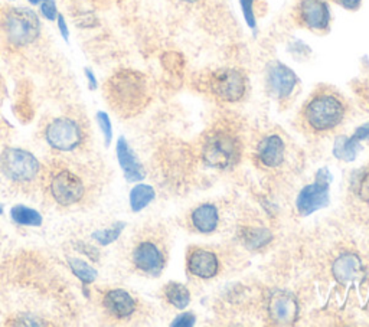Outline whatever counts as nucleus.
Instances as JSON below:
<instances>
[{
	"instance_id": "nucleus-1",
	"label": "nucleus",
	"mask_w": 369,
	"mask_h": 327,
	"mask_svg": "<svg viewBox=\"0 0 369 327\" xmlns=\"http://www.w3.org/2000/svg\"><path fill=\"white\" fill-rule=\"evenodd\" d=\"M101 169L92 159L58 153L41 169L39 186L52 205L62 209L89 205L99 196Z\"/></svg>"
},
{
	"instance_id": "nucleus-2",
	"label": "nucleus",
	"mask_w": 369,
	"mask_h": 327,
	"mask_svg": "<svg viewBox=\"0 0 369 327\" xmlns=\"http://www.w3.org/2000/svg\"><path fill=\"white\" fill-rule=\"evenodd\" d=\"M104 97L111 110L124 119L140 114L152 100L149 78L136 70L113 73L104 84Z\"/></svg>"
},
{
	"instance_id": "nucleus-3",
	"label": "nucleus",
	"mask_w": 369,
	"mask_h": 327,
	"mask_svg": "<svg viewBox=\"0 0 369 327\" xmlns=\"http://www.w3.org/2000/svg\"><path fill=\"white\" fill-rule=\"evenodd\" d=\"M41 36V22L36 13L28 8L0 6V48L8 52H19Z\"/></svg>"
},
{
	"instance_id": "nucleus-4",
	"label": "nucleus",
	"mask_w": 369,
	"mask_h": 327,
	"mask_svg": "<svg viewBox=\"0 0 369 327\" xmlns=\"http://www.w3.org/2000/svg\"><path fill=\"white\" fill-rule=\"evenodd\" d=\"M91 137L88 121L82 114L69 113L46 121L43 140L58 153H77Z\"/></svg>"
},
{
	"instance_id": "nucleus-5",
	"label": "nucleus",
	"mask_w": 369,
	"mask_h": 327,
	"mask_svg": "<svg viewBox=\"0 0 369 327\" xmlns=\"http://www.w3.org/2000/svg\"><path fill=\"white\" fill-rule=\"evenodd\" d=\"M42 165L31 151L19 147H8L0 155V173L15 188L28 190L39 185Z\"/></svg>"
},
{
	"instance_id": "nucleus-6",
	"label": "nucleus",
	"mask_w": 369,
	"mask_h": 327,
	"mask_svg": "<svg viewBox=\"0 0 369 327\" xmlns=\"http://www.w3.org/2000/svg\"><path fill=\"white\" fill-rule=\"evenodd\" d=\"M241 156V146L237 136L225 130H217L206 137L202 147L203 162L214 169L226 170L233 167Z\"/></svg>"
},
{
	"instance_id": "nucleus-7",
	"label": "nucleus",
	"mask_w": 369,
	"mask_h": 327,
	"mask_svg": "<svg viewBox=\"0 0 369 327\" xmlns=\"http://www.w3.org/2000/svg\"><path fill=\"white\" fill-rule=\"evenodd\" d=\"M345 116V105L332 93L316 94L305 107V120L316 132H328L340 124Z\"/></svg>"
},
{
	"instance_id": "nucleus-8",
	"label": "nucleus",
	"mask_w": 369,
	"mask_h": 327,
	"mask_svg": "<svg viewBox=\"0 0 369 327\" xmlns=\"http://www.w3.org/2000/svg\"><path fill=\"white\" fill-rule=\"evenodd\" d=\"M129 259L134 270L150 277H159L166 266L164 248L160 247L159 241L149 235L134 239L129 251Z\"/></svg>"
},
{
	"instance_id": "nucleus-9",
	"label": "nucleus",
	"mask_w": 369,
	"mask_h": 327,
	"mask_svg": "<svg viewBox=\"0 0 369 327\" xmlns=\"http://www.w3.org/2000/svg\"><path fill=\"white\" fill-rule=\"evenodd\" d=\"M206 90L224 102H237L247 93V78L236 68H221L205 79Z\"/></svg>"
},
{
	"instance_id": "nucleus-10",
	"label": "nucleus",
	"mask_w": 369,
	"mask_h": 327,
	"mask_svg": "<svg viewBox=\"0 0 369 327\" xmlns=\"http://www.w3.org/2000/svg\"><path fill=\"white\" fill-rule=\"evenodd\" d=\"M332 173L328 169H320L316 173V181L308 185L298 193L296 208L302 216H309L313 212L326 208L331 202L329 188L332 182Z\"/></svg>"
},
{
	"instance_id": "nucleus-11",
	"label": "nucleus",
	"mask_w": 369,
	"mask_h": 327,
	"mask_svg": "<svg viewBox=\"0 0 369 327\" xmlns=\"http://www.w3.org/2000/svg\"><path fill=\"white\" fill-rule=\"evenodd\" d=\"M100 307L108 319L126 321L130 320L137 312V301L129 291L123 289H110L101 293Z\"/></svg>"
},
{
	"instance_id": "nucleus-12",
	"label": "nucleus",
	"mask_w": 369,
	"mask_h": 327,
	"mask_svg": "<svg viewBox=\"0 0 369 327\" xmlns=\"http://www.w3.org/2000/svg\"><path fill=\"white\" fill-rule=\"evenodd\" d=\"M296 19L310 31L325 32L331 25V9L326 0H298Z\"/></svg>"
},
{
	"instance_id": "nucleus-13",
	"label": "nucleus",
	"mask_w": 369,
	"mask_h": 327,
	"mask_svg": "<svg viewBox=\"0 0 369 327\" xmlns=\"http://www.w3.org/2000/svg\"><path fill=\"white\" fill-rule=\"evenodd\" d=\"M267 84L271 94L279 100L291 96L297 85V75L282 62H273L267 71Z\"/></svg>"
},
{
	"instance_id": "nucleus-14",
	"label": "nucleus",
	"mask_w": 369,
	"mask_h": 327,
	"mask_svg": "<svg viewBox=\"0 0 369 327\" xmlns=\"http://www.w3.org/2000/svg\"><path fill=\"white\" fill-rule=\"evenodd\" d=\"M298 306L296 298L289 294L279 291L273 294L270 300V316L277 324H291L296 321Z\"/></svg>"
},
{
	"instance_id": "nucleus-15",
	"label": "nucleus",
	"mask_w": 369,
	"mask_h": 327,
	"mask_svg": "<svg viewBox=\"0 0 369 327\" xmlns=\"http://www.w3.org/2000/svg\"><path fill=\"white\" fill-rule=\"evenodd\" d=\"M115 151H117V159L119 163L123 169L124 178L127 182H140L145 179L146 172L142 166V163L138 162L137 156L134 155V151L129 146L127 140L124 137H120L115 146Z\"/></svg>"
},
{
	"instance_id": "nucleus-16",
	"label": "nucleus",
	"mask_w": 369,
	"mask_h": 327,
	"mask_svg": "<svg viewBox=\"0 0 369 327\" xmlns=\"http://www.w3.org/2000/svg\"><path fill=\"white\" fill-rule=\"evenodd\" d=\"M218 258L214 252L206 250H196L191 254L188 270L192 275L199 278H212L218 273Z\"/></svg>"
},
{
	"instance_id": "nucleus-17",
	"label": "nucleus",
	"mask_w": 369,
	"mask_h": 327,
	"mask_svg": "<svg viewBox=\"0 0 369 327\" xmlns=\"http://www.w3.org/2000/svg\"><path fill=\"white\" fill-rule=\"evenodd\" d=\"M284 142L280 136H267L259 146V159L266 167H279L284 160Z\"/></svg>"
},
{
	"instance_id": "nucleus-18",
	"label": "nucleus",
	"mask_w": 369,
	"mask_h": 327,
	"mask_svg": "<svg viewBox=\"0 0 369 327\" xmlns=\"http://www.w3.org/2000/svg\"><path fill=\"white\" fill-rule=\"evenodd\" d=\"M332 273L339 282H351L362 274V261L356 254H342L335 259Z\"/></svg>"
},
{
	"instance_id": "nucleus-19",
	"label": "nucleus",
	"mask_w": 369,
	"mask_h": 327,
	"mask_svg": "<svg viewBox=\"0 0 369 327\" xmlns=\"http://www.w3.org/2000/svg\"><path fill=\"white\" fill-rule=\"evenodd\" d=\"M191 220L196 231L202 234H210L215 231V228L218 227V221H219L218 209L212 204L201 205L192 212Z\"/></svg>"
},
{
	"instance_id": "nucleus-20",
	"label": "nucleus",
	"mask_w": 369,
	"mask_h": 327,
	"mask_svg": "<svg viewBox=\"0 0 369 327\" xmlns=\"http://www.w3.org/2000/svg\"><path fill=\"white\" fill-rule=\"evenodd\" d=\"M361 149V140H358L355 136H340L333 144V156L343 162H354L358 158Z\"/></svg>"
},
{
	"instance_id": "nucleus-21",
	"label": "nucleus",
	"mask_w": 369,
	"mask_h": 327,
	"mask_svg": "<svg viewBox=\"0 0 369 327\" xmlns=\"http://www.w3.org/2000/svg\"><path fill=\"white\" fill-rule=\"evenodd\" d=\"M12 221L20 227H41L42 215L25 205H16L10 209Z\"/></svg>"
},
{
	"instance_id": "nucleus-22",
	"label": "nucleus",
	"mask_w": 369,
	"mask_h": 327,
	"mask_svg": "<svg viewBox=\"0 0 369 327\" xmlns=\"http://www.w3.org/2000/svg\"><path fill=\"white\" fill-rule=\"evenodd\" d=\"M154 189L149 185H137L130 192V208L133 212H140L154 199Z\"/></svg>"
},
{
	"instance_id": "nucleus-23",
	"label": "nucleus",
	"mask_w": 369,
	"mask_h": 327,
	"mask_svg": "<svg viewBox=\"0 0 369 327\" xmlns=\"http://www.w3.org/2000/svg\"><path fill=\"white\" fill-rule=\"evenodd\" d=\"M165 297L172 304L173 307L182 310L187 309L191 303V293L189 290L179 282H171L165 289Z\"/></svg>"
},
{
	"instance_id": "nucleus-24",
	"label": "nucleus",
	"mask_w": 369,
	"mask_h": 327,
	"mask_svg": "<svg viewBox=\"0 0 369 327\" xmlns=\"http://www.w3.org/2000/svg\"><path fill=\"white\" fill-rule=\"evenodd\" d=\"M68 264L73 274H75V277H78L84 284H92L97 280V270L92 268L85 261L78 258H69Z\"/></svg>"
},
{
	"instance_id": "nucleus-25",
	"label": "nucleus",
	"mask_w": 369,
	"mask_h": 327,
	"mask_svg": "<svg viewBox=\"0 0 369 327\" xmlns=\"http://www.w3.org/2000/svg\"><path fill=\"white\" fill-rule=\"evenodd\" d=\"M243 239L247 247L257 250L267 245L271 241V234L266 228H251L244 232Z\"/></svg>"
},
{
	"instance_id": "nucleus-26",
	"label": "nucleus",
	"mask_w": 369,
	"mask_h": 327,
	"mask_svg": "<svg viewBox=\"0 0 369 327\" xmlns=\"http://www.w3.org/2000/svg\"><path fill=\"white\" fill-rule=\"evenodd\" d=\"M126 224L124 222H117L115 225H113L111 228L107 229H99L96 232H92V239H96V241L101 245H110L111 243H114L115 239H119L120 234L123 232Z\"/></svg>"
},
{
	"instance_id": "nucleus-27",
	"label": "nucleus",
	"mask_w": 369,
	"mask_h": 327,
	"mask_svg": "<svg viewBox=\"0 0 369 327\" xmlns=\"http://www.w3.org/2000/svg\"><path fill=\"white\" fill-rule=\"evenodd\" d=\"M354 185L356 193L359 195V198L365 202H369V170L361 172Z\"/></svg>"
},
{
	"instance_id": "nucleus-28",
	"label": "nucleus",
	"mask_w": 369,
	"mask_h": 327,
	"mask_svg": "<svg viewBox=\"0 0 369 327\" xmlns=\"http://www.w3.org/2000/svg\"><path fill=\"white\" fill-rule=\"evenodd\" d=\"M97 123L101 128V132L104 135L106 139V146H110L111 139H113V127H111V121L110 117L104 113V112H99L97 113Z\"/></svg>"
},
{
	"instance_id": "nucleus-29",
	"label": "nucleus",
	"mask_w": 369,
	"mask_h": 327,
	"mask_svg": "<svg viewBox=\"0 0 369 327\" xmlns=\"http://www.w3.org/2000/svg\"><path fill=\"white\" fill-rule=\"evenodd\" d=\"M254 2H256V0H240L245 22L251 29H256V25H257L256 15H254Z\"/></svg>"
},
{
	"instance_id": "nucleus-30",
	"label": "nucleus",
	"mask_w": 369,
	"mask_h": 327,
	"mask_svg": "<svg viewBox=\"0 0 369 327\" xmlns=\"http://www.w3.org/2000/svg\"><path fill=\"white\" fill-rule=\"evenodd\" d=\"M41 12L46 19H50V20H55L58 17V10H57L54 0H45L43 5L41 6Z\"/></svg>"
},
{
	"instance_id": "nucleus-31",
	"label": "nucleus",
	"mask_w": 369,
	"mask_h": 327,
	"mask_svg": "<svg viewBox=\"0 0 369 327\" xmlns=\"http://www.w3.org/2000/svg\"><path fill=\"white\" fill-rule=\"evenodd\" d=\"M195 324V316L192 313H182L179 314L175 321L172 323V326H183V327H191Z\"/></svg>"
},
{
	"instance_id": "nucleus-32",
	"label": "nucleus",
	"mask_w": 369,
	"mask_h": 327,
	"mask_svg": "<svg viewBox=\"0 0 369 327\" xmlns=\"http://www.w3.org/2000/svg\"><path fill=\"white\" fill-rule=\"evenodd\" d=\"M335 2L348 10H356L359 9L362 0H335Z\"/></svg>"
},
{
	"instance_id": "nucleus-33",
	"label": "nucleus",
	"mask_w": 369,
	"mask_h": 327,
	"mask_svg": "<svg viewBox=\"0 0 369 327\" xmlns=\"http://www.w3.org/2000/svg\"><path fill=\"white\" fill-rule=\"evenodd\" d=\"M354 136L358 139V140H369V123L358 127L355 130Z\"/></svg>"
},
{
	"instance_id": "nucleus-34",
	"label": "nucleus",
	"mask_w": 369,
	"mask_h": 327,
	"mask_svg": "<svg viewBox=\"0 0 369 327\" xmlns=\"http://www.w3.org/2000/svg\"><path fill=\"white\" fill-rule=\"evenodd\" d=\"M58 28H59L64 39L68 40V28H66L65 20H64V16H61V15H58Z\"/></svg>"
},
{
	"instance_id": "nucleus-35",
	"label": "nucleus",
	"mask_w": 369,
	"mask_h": 327,
	"mask_svg": "<svg viewBox=\"0 0 369 327\" xmlns=\"http://www.w3.org/2000/svg\"><path fill=\"white\" fill-rule=\"evenodd\" d=\"M85 74L88 77V82H89V89L91 90H96L97 89V81H96V75L92 74L89 70H85Z\"/></svg>"
},
{
	"instance_id": "nucleus-36",
	"label": "nucleus",
	"mask_w": 369,
	"mask_h": 327,
	"mask_svg": "<svg viewBox=\"0 0 369 327\" xmlns=\"http://www.w3.org/2000/svg\"><path fill=\"white\" fill-rule=\"evenodd\" d=\"M91 2L96 3L97 6H108L113 2H115V0H91Z\"/></svg>"
},
{
	"instance_id": "nucleus-37",
	"label": "nucleus",
	"mask_w": 369,
	"mask_h": 327,
	"mask_svg": "<svg viewBox=\"0 0 369 327\" xmlns=\"http://www.w3.org/2000/svg\"><path fill=\"white\" fill-rule=\"evenodd\" d=\"M179 2H183V3H196V2H199V0H179Z\"/></svg>"
},
{
	"instance_id": "nucleus-38",
	"label": "nucleus",
	"mask_w": 369,
	"mask_h": 327,
	"mask_svg": "<svg viewBox=\"0 0 369 327\" xmlns=\"http://www.w3.org/2000/svg\"><path fill=\"white\" fill-rule=\"evenodd\" d=\"M29 2H31L32 5H38V3H41V2H45V0H29Z\"/></svg>"
},
{
	"instance_id": "nucleus-39",
	"label": "nucleus",
	"mask_w": 369,
	"mask_h": 327,
	"mask_svg": "<svg viewBox=\"0 0 369 327\" xmlns=\"http://www.w3.org/2000/svg\"><path fill=\"white\" fill-rule=\"evenodd\" d=\"M3 213V209H2V206H0V215H2Z\"/></svg>"
}]
</instances>
